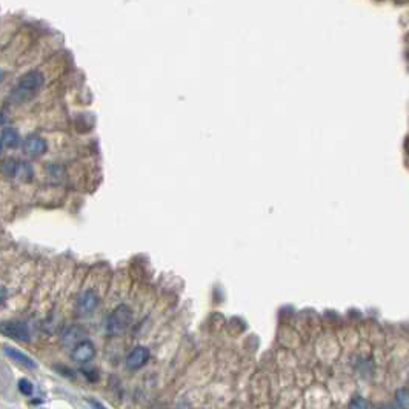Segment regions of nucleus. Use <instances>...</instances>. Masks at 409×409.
<instances>
[{"instance_id": "7ed1b4c3", "label": "nucleus", "mask_w": 409, "mask_h": 409, "mask_svg": "<svg viewBox=\"0 0 409 409\" xmlns=\"http://www.w3.org/2000/svg\"><path fill=\"white\" fill-rule=\"evenodd\" d=\"M0 332L10 338L19 340V342L29 340V329L23 321H17V320L2 321V323H0Z\"/></svg>"}, {"instance_id": "0eeeda50", "label": "nucleus", "mask_w": 409, "mask_h": 409, "mask_svg": "<svg viewBox=\"0 0 409 409\" xmlns=\"http://www.w3.org/2000/svg\"><path fill=\"white\" fill-rule=\"evenodd\" d=\"M150 359V351L145 346H135L126 357V366L129 369H140Z\"/></svg>"}, {"instance_id": "423d86ee", "label": "nucleus", "mask_w": 409, "mask_h": 409, "mask_svg": "<svg viewBox=\"0 0 409 409\" xmlns=\"http://www.w3.org/2000/svg\"><path fill=\"white\" fill-rule=\"evenodd\" d=\"M23 153L28 156V157H40L46 153L48 150V143L37 137V135H29L25 142H23V146H22Z\"/></svg>"}, {"instance_id": "6e6552de", "label": "nucleus", "mask_w": 409, "mask_h": 409, "mask_svg": "<svg viewBox=\"0 0 409 409\" xmlns=\"http://www.w3.org/2000/svg\"><path fill=\"white\" fill-rule=\"evenodd\" d=\"M4 353H5V356L10 357L13 362L19 363L20 366H23V368H26V369H36V368H37L36 362H34L31 357L26 356V354H23V353H20V351L16 349V348L5 346V348H4Z\"/></svg>"}, {"instance_id": "ddd939ff", "label": "nucleus", "mask_w": 409, "mask_h": 409, "mask_svg": "<svg viewBox=\"0 0 409 409\" xmlns=\"http://www.w3.org/2000/svg\"><path fill=\"white\" fill-rule=\"evenodd\" d=\"M348 409H369V406H368V401L363 397L356 395V397H353V400L349 401Z\"/></svg>"}, {"instance_id": "f3484780", "label": "nucleus", "mask_w": 409, "mask_h": 409, "mask_svg": "<svg viewBox=\"0 0 409 409\" xmlns=\"http://www.w3.org/2000/svg\"><path fill=\"white\" fill-rule=\"evenodd\" d=\"M383 409H392V407H389V406H388V407H383Z\"/></svg>"}, {"instance_id": "9d476101", "label": "nucleus", "mask_w": 409, "mask_h": 409, "mask_svg": "<svg viewBox=\"0 0 409 409\" xmlns=\"http://www.w3.org/2000/svg\"><path fill=\"white\" fill-rule=\"evenodd\" d=\"M80 335H83L82 334V331H79L77 328H73V329H70L68 332H65V335H63V343L65 345H70V346H76L79 342H82L83 338L80 337Z\"/></svg>"}, {"instance_id": "f8f14e48", "label": "nucleus", "mask_w": 409, "mask_h": 409, "mask_svg": "<svg viewBox=\"0 0 409 409\" xmlns=\"http://www.w3.org/2000/svg\"><path fill=\"white\" fill-rule=\"evenodd\" d=\"M19 391L23 394V395H33V392H34V386H33V383L29 382L28 378H22V380H19Z\"/></svg>"}, {"instance_id": "4468645a", "label": "nucleus", "mask_w": 409, "mask_h": 409, "mask_svg": "<svg viewBox=\"0 0 409 409\" xmlns=\"http://www.w3.org/2000/svg\"><path fill=\"white\" fill-rule=\"evenodd\" d=\"M88 403H90V406L93 409H108L103 403H100L99 400H94V398H88Z\"/></svg>"}, {"instance_id": "f03ea898", "label": "nucleus", "mask_w": 409, "mask_h": 409, "mask_svg": "<svg viewBox=\"0 0 409 409\" xmlns=\"http://www.w3.org/2000/svg\"><path fill=\"white\" fill-rule=\"evenodd\" d=\"M131 318H132V312L126 305L117 306L108 317V332L111 335L123 334L131 325Z\"/></svg>"}, {"instance_id": "9b49d317", "label": "nucleus", "mask_w": 409, "mask_h": 409, "mask_svg": "<svg viewBox=\"0 0 409 409\" xmlns=\"http://www.w3.org/2000/svg\"><path fill=\"white\" fill-rule=\"evenodd\" d=\"M395 398L400 409H409V388H400L395 392Z\"/></svg>"}, {"instance_id": "20e7f679", "label": "nucleus", "mask_w": 409, "mask_h": 409, "mask_svg": "<svg viewBox=\"0 0 409 409\" xmlns=\"http://www.w3.org/2000/svg\"><path fill=\"white\" fill-rule=\"evenodd\" d=\"M97 306H99V296L91 289L82 292V294L79 296V299H77V303H76L77 314L82 315V317L91 315L96 311Z\"/></svg>"}, {"instance_id": "dca6fc26", "label": "nucleus", "mask_w": 409, "mask_h": 409, "mask_svg": "<svg viewBox=\"0 0 409 409\" xmlns=\"http://www.w3.org/2000/svg\"><path fill=\"white\" fill-rule=\"evenodd\" d=\"M2 143H4V142H2V139H0V151H2Z\"/></svg>"}, {"instance_id": "f257e3e1", "label": "nucleus", "mask_w": 409, "mask_h": 409, "mask_svg": "<svg viewBox=\"0 0 409 409\" xmlns=\"http://www.w3.org/2000/svg\"><path fill=\"white\" fill-rule=\"evenodd\" d=\"M43 74L39 71H29L26 73L17 83L16 90L13 93V99L19 103L26 102L31 99L34 94L40 91V88L43 86Z\"/></svg>"}, {"instance_id": "2eb2a0df", "label": "nucleus", "mask_w": 409, "mask_h": 409, "mask_svg": "<svg viewBox=\"0 0 409 409\" xmlns=\"http://www.w3.org/2000/svg\"><path fill=\"white\" fill-rule=\"evenodd\" d=\"M7 300V289L4 286H0V305Z\"/></svg>"}, {"instance_id": "1a4fd4ad", "label": "nucleus", "mask_w": 409, "mask_h": 409, "mask_svg": "<svg viewBox=\"0 0 409 409\" xmlns=\"http://www.w3.org/2000/svg\"><path fill=\"white\" fill-rule=\"evenodd\" d=\"M2 142L10 146V148H14V146L19 143V134L16 129H11V128H7L2 131Z\"/></svg>"}, {"instance_id": "39448f33", "label": "nucleus", "mask_w": 409, "mask_h": 409, "mask_svg": "<svg viewBox=\"0 0 409 409\" xmlns=\"http://www.w3.org/2000/svg\"><path fill=\"white\" fill-rule=\"evenodd\" d=\"M73 360L79 362V363H86L94 359L96 356V348L90 340H82L79 342L74 348H73Z\"/></svg>"}]
</instances>
